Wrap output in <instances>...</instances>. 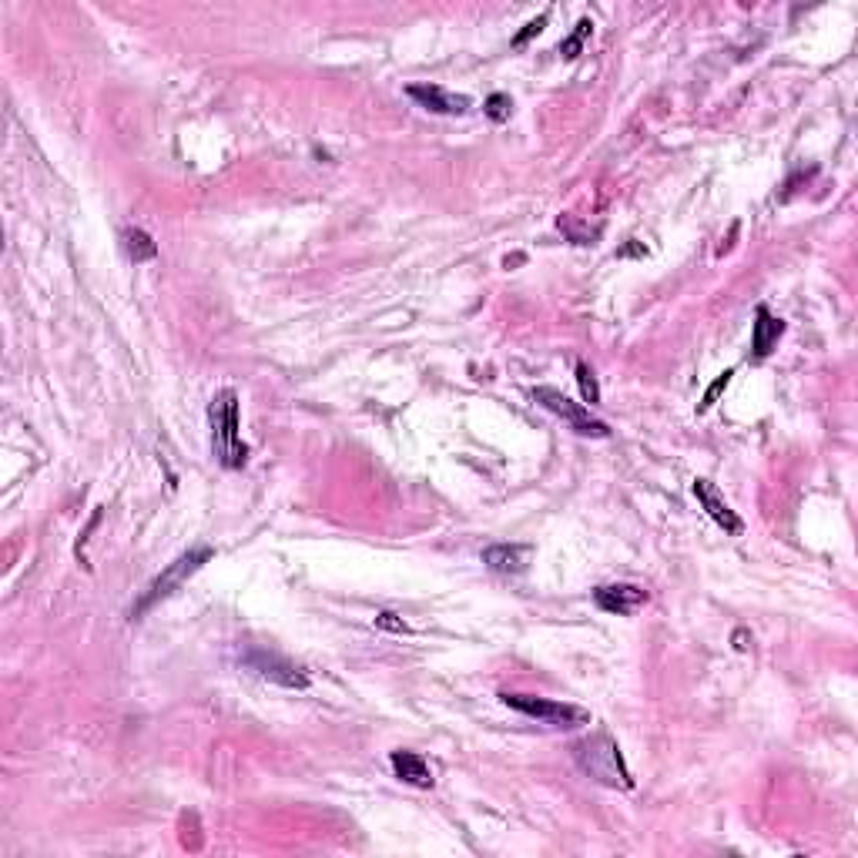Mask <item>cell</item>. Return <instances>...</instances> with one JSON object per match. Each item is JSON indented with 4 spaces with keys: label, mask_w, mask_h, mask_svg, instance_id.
<instances>
[{
    "label": "cell",
    "mask_w": 858,
    "mask_h": 858,
    "mask_svg": "<svg viewBox=\"0 0 858 858\" xmlns=\"http://www.w3.org/2000/svg\"><path fill=\"white\" fill-rule=\"evenodd\" d=\"M208 423H212V453L225 470H242L249 463V446L238 433V393L222 389L212 406H208Z\"/></svg>",
    "instance_id": "cell-1"
},
{
    "label": "cell",
    "mask_w": 858,
    "mask_h": 858,
    "mask_svg": "<svg viewBox=\"0 0 858 858\" xmlns=\"http://www.w3.org/2000/svg\"><path fill=\"white\" fill-rule=\"evenodd\" d=\"M574 761L580 765L584 775L600 781V785L624 788V791L634 788V778H631V771H627V765H624L621 748H617V741L610 738L607 731H597V734H590V738L577 741V745H574Z\"/></svg>",
    "instance_id": "cell-2"
},
{
    "label": "cell",
    "mask_w": 858,
    "mask_h": 858,
    "mask_svg": "<svg viewBox=\"0 0 858 858\" xmlns=\"http://www.w3.org/2000/svg\"><path fill=\"white\" fill-rule=\"evenodd\" d=\"M212 557H215V550H212V547H192V550H188V554H181V557L175 560V564H168V567L161 570V574H158L155 580H151L145 594L138 597V604L131 607V621H138V617H145L151 607L161 604V600H165V597L175 594V590H178L181 584H185V580L192 577V574H198V570H202Z\"/></svg>",
    "instance_id": "cell-3"
},
{
    "label": "cell",
    "mask_w": 858,
    "mask_h": 858,
    "mask_svg": "<svg viewBox=\"0 0 858 858\" xmlns=\"http://www.w3.org/2000/svg\"><path fill=\"white\" fill-rule=\"evenodd\" d=\"M503 704L527 718H537L550 728H580V724H590V711L577 708V704H564V701H550V698H537V694H500Z\"/></svg>",
    "instance_id": "cell-4"
},
{
    "label": "cell",
    "mask_w": 858,
    "mask_h": 858,
    "mask_svg": "<svg viewBox=\"0 0 858 858\" xmlns=\"http://www.w3.org/2000/svg\"><path fill=\"white\" fill-rule=\"evenodd\" d=\"M533 403H540L543 409H550L554 416H560L580 436H597V440L610 436V426L604 423V419H597L594 413H590V406L574 403V399L564 396L554 386H537V389H533Z\"/></svg>",
    "instance_id": "cell-5"
},
{
    "label": "cell",
    "mask_w": 858,
    "mask_h": 858,
    "mask_svg": "<svg viewBox=\"0 0 858 858\" xmlns=\"http://www.w3.org/2000/svg\"><path fill=\"white\" fill-rule=\"evenodd\" d=\"M245 667L255 671L259 678L279 684L285 691H305L309 688V671L299 664H292L289 657L272 654V651H249L245 654Z\"/></svg>",
    "instance_id": "cell-6"
},
{
    "label": "cell",
    "mask_w": 858,
    "mask_h": 858,
    "mask_svg": "<svg viewBox=\"0 0 858 858\" xmlns=\"http://www.w3.org/2000/svg\"><path fill=\"white\" fill-rule=\"evenodd\" d=\"M594 604L604 610V614L627 617L647 604V590L637 584H604L594 590Z\"/></svg>",
    "instance_id": "cell-7"
},
{
    "label": "cell",
    "mask_w": 858,
    "mask_h": 858,
    "mask_svg": "<svg viewBox=\"0 0 858 858\" xmlns=\"http://www.w3.org/2000/svg\"><path fill=\"white\" fill-rule=\"evenodd\" d=\"M406 94L419 104V108H426L433 114H466V111H470V104H473L466 94L443 91L440 84H409Z\"/></svg>",
    "instance_id": "cell-8"
},
{
    "label": "cell",
    "mask_w": 858,
    "mask_h": 858,
    "mask_svg": "<svg viewBox=\"0 0 858 858\" xmlns=\"http://www.w3.org/2000/svg\"><path fill=\"white\" fill-rule=\"evenodd\" d=\"M694 497H698V503L704 507V513L718 523V527L724 533H741L745 530V523H741V517L728 507V500L718 493V486H714L711 480H694Z\"/></svg>",
    "instance_id": "cell-9"
},
{
    "label": "cell",
    "mask_w": 858,
    "mask_h": 858,
    "mask_svg": "<svg viewBox=\"0 0 858 858\" xmlns=\"http://www.w3.org/2000/svg\"><path fill=\"white\" fill-rule=\"evenodd\" d=\"M530 547L523 543H493V547L483 550V564L493 570V574H523L530 564Z\"/></svg>",
    "instance_id": "cell-10"
},
{
    "label": "cell",
    "mask_w": 858,
    "mask_h": 858,
    "mask_svg": "<svg viewBox=\"0 0 858 858\" xmlns=\"http://www.w3.org/2000/svg\"><path fill=\"white\" fill-rule=\"evenodd\" d=\"M389 765H393L396 778L406 781V785L433 788V771H429V765L416 755V751H393V755H389Z\"/></svg>",
    "instance_id": "cell-11"
},
{
    "label": "cell",
    "mask_w": 858,
    "mask_h": 858,
    "mask_svg": "<svg viewBox=\"0 0 858 858\" xmlns=\"http://www.w3.org/2000/svg\"><path fill=\"white\" fill-rule=\"evenodd\" d=\"M781 336H785V322L771 316L765 305H758V322H755V332H751V349H755V359L771 356V349L778 346Z\"/></svg>",
    "instance_id": "cell-12"
},
{
    "label": "cell",
    "mask_w": 858,
    "mask_h": 858,
    "mask_svg": "<svg viewBox=\"0 0 858 858\" xmlns=\"http://www.w3.org/2000/svg\"><path fill=\"white\" fill-rule=\"evenodd\" d=\"M121 245H125V252H128V259L131 262H151L158 255V245H155V238H151L145 228H125V232H121Z\"/></svg>",
    "instance_id": "cell-13"
},
{
    "label": "cell",
    "mask_w": 858,
    "mask_h": 858,
    "mask_svg": "<svg viewBox=\"0 0 858 858\" xmlns=\"http://www.w3.org/2000/svg\"><path fill=\"white\" fill-rule=\"evenodd\" d=\"M590 31H594V24H590L587 17H584V21H580V24L574 27V34H570V37H564V41H560V54H564L567 61H574V57H577L580 51H584V41L590 37Z\"/></svg>",
    "instance_id": "cell-14"
},
{
    "label": "cell",
    "mask_w": 858,
    "mask_h": 858,
    "mask_svg": "<svg viewBox=\"0 0 858 858\" xmlns=\"http://www.w3.org/2000/svg\"><path fill=\"white\" fill-rule=\"evenodd\" d=\"M577 386H580V396H584V406H597V403H600L597 376L590 373L587 362H577Z\"/></svg>",
    "instance_id": "cell-15"
},
{
    "label": "cell",
    "mask_w": 858,
    "mask_h": 858,
    "mask_svg": "<svg viewBox=\"0 0 858 858\" xmlns=\"http://www.w3.org/2000/svg\"><path fill=\"white\" fill-rule=\"evenodd\" d=\"M483 111H486V118H490V121L503 125V121L510 118V111H513L510 94H490V98H486V104H483Z\"/></svg>",
    "instance_id": "cell-16"
},
{
    "label": "cell",
    "mask_w": 858,
    "mask_h": 858,
    "mask_svg": "<svg viewBox=\"0 0 858 858\" xmlns=\"http://www.w3.org/2000/svg\"><path fill=\"white\" fill-rule=\"evenodd\" d=\"M731 376H734V373H731V369H724V373H721L718 379H714V383H711V386H708V393H704V399H701V406H698V416H704V413H708V409H711L714 403H718V396L724 393V389H728V383H731Z\"/></svg>",
    "instance_id": "cell-17"
},
{
    "label": "cell",
    "mask_w": 858,
    "mask_h": 858,
    "mask_svg": "<svg viewBox=\"0 0 858 858\" xmlns=\"http://www.w3.org/2000/svg\"><path fill=\"white\" fill-rule=\"evenodd\" d=\"M376 627H379V631H393V634H406L409 631L403 617L393 614V610H383V614L376 617Z\"/></svg>",
    "instance_id": "cell-18"
},
{
    "label": "cell",
    "mask_w": 858,
    "mask_h": 858,
    "mask_svg": "<svg viewBox=\"0 0 858 858\" xmlns=\"http://www.w3.org/2000/svg\"><path fill=\"white\" fill-rule=\"evenodd\" d=\"M543 27H547V14H540L537 21H530L527 27H523V31L513 37V47H527V41H533V37H537Z\"/></svg>",
    "instance_id": "cell-19"
}]
</instances>
